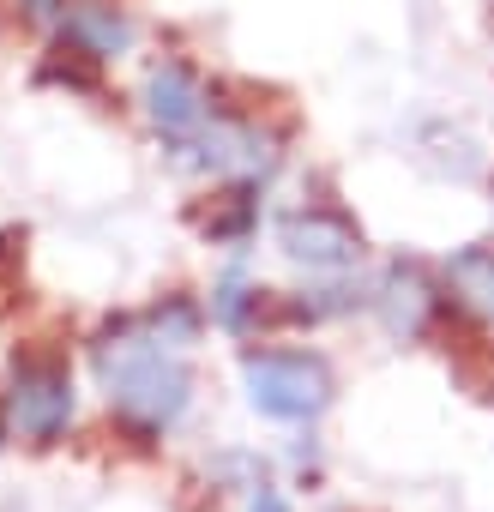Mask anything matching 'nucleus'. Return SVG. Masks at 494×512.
Returning <instances> with one entry per match:
<instances>
[{
    "label": "nucleus",
    "mask_w": 494,
    "mask_h": 512,
    "mask_svg": "<svg viewBox=\"0 0 494 512\" xmlns=\"http://www.w3.org/2000/svg\"><path fill=\"white\" fill-rule=\"evenodd\" d=\"M7 404H13V422H19L37 446H49V440H61L67 422H73V380H67V368H61L55 356H19V362H13V392H7Z\"/></svg>",
    "instance_id": "3"
},
{
    "label": "nucleus",
    "mask_w": 494,
    "mask_h": 512,
    "mask_svg": "<svg viewBox=\"0 0 494 512\" xmlns=\"http://www.w3.org/2000/svg\"><path fill=\"white\" fill-rule=\"evenodd\" d=\"M97 374L109 386V404L127 428L139 434H163L169 422H181L193 374L181 368L175 344L151 326V320H121L97 338Z\"/></svg>",
    "instance_id": "1"
},
{
    "label": "nucleus",
    "mask_w": 494,
    "mask_h": 512,
    "mask_svg": "<svg viewBox=\"0 0 494 512\" xmlns=\"http://www.w3.org/2000/svg\"><path fill=\"white\" fill-rule=\"evenodd\" d=\"M452 284L464 302H476L482 314H494V247H464L452 260Z\"/></svg>",
    "instance_id": "8"
},
{
    "label": "nucleus",
    "mask_w": 494,
    "mask_h": 512,
    "mask_svg": "<svg viewBox=\"0 0 494 512\" xmlns=\"http://www.w3.org/2000/svg\"><path fill=\"white\" fill-rule=\"evenodd\" d=\"M145 115H151V127L163 133V139H193L199 127H205V91H199V79L181 67V61H163L151 79H145Z\"/></svg>",
    "instance_id": "5"
},
{
    "label": "nucleus",
    "mask_w": 494,
    "mask_h": 512,
    "mask_svg": "<svg viewBox=\"0 0 494 512\" xmlns=\"http://www.w3.org/2000/svg\"><path fill=\"white\" fill-rule=\"evenodd\" d=\"M278 247L290 253L296 266H308V272H350V266L362 260L356 223H350L344 211H326V205L290 211V217L278 223Z\"/></svg>",
    "instance_id": "4"
},
{
    "label": "nucleus",
    "mask_w": 494,
    "mask_h": 512,
    "mask_svg": "<svg viewBox=\"0 0 494 512\" xmlns=\"http://www.w3.org/2000/svg\"><path fill=\"white\" fill-rule=\"evenodd\" d=\"M247 512H290V506H284V494H278V488H266V482H260V488H254V500H247Z\"/></svg>",
    "instance_id": "10"
},
{
    "label": "nucleus",
    "mask_w": 494,
    "mask_h": 512,
    "mask_svg": "<svg viewBox=\"0 0 494 512\" xmlns=\"http://www.w3.org/2000/svg\"><path fill=\"white\" fill-rule=\"evenodd\" d=\"M211 314H217V326H229V332H247V320L260 314V296L247 290L235 272H229V278L217 284V296H211Z\"/></svg>",
    "instance_id": "9"
},
{
    "label": "nucleus",
    "mask_w": 494,
    "mask_h": 512,
    "mask_svg": "<svg viewBox=\"0 0 494 512\" xmlns=\"http://www.w3.org/2000/svg\"><path fill=\"white\" fill-rule=\"evenodd\" d=\"M61 43L79 49V55H91V61L103 67V61H115V55L133 49V19H127L121 7H109V0H73L67 37H61Z\"/></svg>",
    "instance_id": "7"
},
{
    "label": "nucleus",
    "mask_w": 494,
    "mask_h": 512,
    "mask_svg": "<svg viewBox=\"0 0 494 512\" xmlns=\"http://www.w3.org/2000/svg\"><path fill=\"white\" fill-rule=\"evenodd\" d=\"M241 380H247L254 410L272 416V422H314L332 404L326 362L302 356V350H254V356L241 362Z\"/></svg>",
    "instance_id": "2"
},
{
    "label": "nucleus",
    "mask_w": 494,
    "mask_h": 512,
    "mask_svg": "<svg viewBox=\"0 0 494 512\" xmlns=\"http://www.w3.org/2000/svg\"><path fill=\"white\" fill-rule=\"evenodd\" d=\"M19 7H25V13H31V19H55V13H61V7H67V0H19Z\"/></svg>",
    "instance_id": "11"
},
{
    "label": "nucleus",
    "mask_w": 494,
    "mask_h": 512,
    "mask_svg": "<svg viewBox=\"0 0 494 512\" xmlns=\"http://www.w3.org/2000/svg\"><path fill=\"white\" fill-rule=\"evenodd\" d=\"M374 308H380L386 332H398V338H422V332H428V320L440 314V296H434V284H428V272H422V266H392V272L380 278Z\"/></svg>",
    "instance_id": "6"
}]
</instances>
